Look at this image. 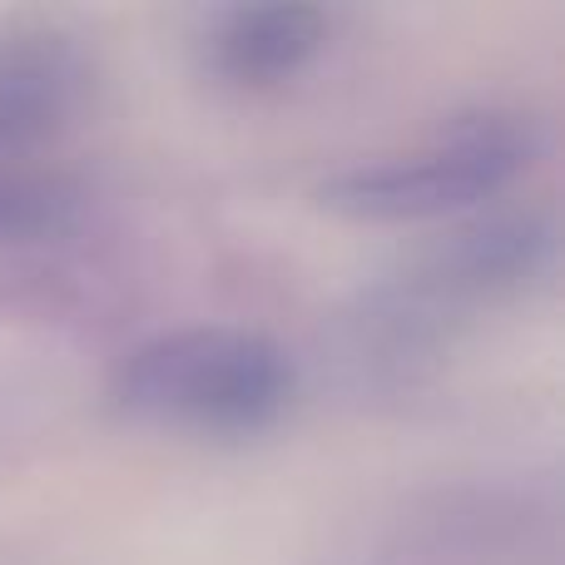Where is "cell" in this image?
<instances>
[{"label":"cell","instance_id":"obj_1","mask_svg":"<svg viewBox=\"0 0 565 565\" xmlns=\"http://www.w3.org/2000/svg\"><path fill=\"white\" fill-rule=\"evenodd\" d=\"M298 372L282 342L254 328L199 322L145 338L115 367L129 417L194 437H248L288 412Z\"/></svg>","mask_w":565,"mask_h":565},{"label":"cell","instance_id":"obj_2","mask_svg":"<svg viewBox=\"0 0 565 565\" xmlns=\"http://www.w3.org/2000/svg\"><path fill=\"white\" fill-rule=\"evenodd\" d=\"M536 139L516 115H471L407 154L367 159L318 189V204L352 224H427L507 194L531 169Z\"/></svg>","mask_w":565,"mask_h":565},{"label":"cell","instance_id":"obj_3","mask_svg":"<svg viewBox=\"0 0 565 565\" xmlns=\"http://www.w3.org/2000/svg\"><path fill=\"white\" fill-rule=\"evenodd\" d=\"M89 60L65 30H0V159H40L89 105Z\"/></svg>","mask_w":565,"mask_h":565},{"label":"cell","instance_id":"obj_4","mask_svg":"<svg viewBox=\"0 0 565 565\" xmlns=\"http://www.w3.org/2000/svg\"><path fill=\"white\" fill-rule=\"evenodd\" d=\"M328 10L278 0V6L224 10L209 30V70L234 89H278L298 79L328 50Z\"/></svg>","mask_w":565,"mask_h":565},{"label":"cell","instance_id":"obj_5","mask_svg":"<svg viewBox=\"0 0 565 565\" xmlns=\"http://www.w3.org/2000/svg\"><path fill=\"white\" fill-rule=\"evenodd\" d=\"M551 244H556V228L541 214H507L491 218V224L461 228L441 244V254L431 258V282L441 292H481L491 288H511V282L531 278L541 264L551 258Z\"/></svg>","mask_w":565,"mask_h":565},{"label":"cell","instance_id":"obj_6","mask_svg":"<svg viewBox=\"0 0 565 565\" xmlns=\"http://www.w3.org/2000/svg\"><path fill=\"white\" fill-rule=\"evenodd\" d=\"M79 184L40 159H0V244H45L75 228Z\"/></svg>","mask_w":565,"mask_h":565}]
</instances>
